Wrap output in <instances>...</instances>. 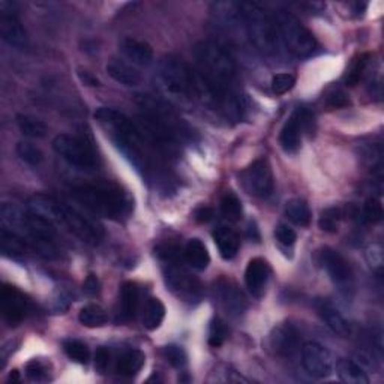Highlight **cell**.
I'll list each match as a JSON object with an SVG mask.
<instances>
[{"label":"cell","mask_w":384,"mask_h":384,"mask_svg":"<svg viewBox=\"0 0 384 384\" xmlns=\"http://www.w3.org/2000/svg\"><path fill=\"white\" fill-rule=\"evenodd\" d=\"M95 119L112 131L114 146L130 161L137 171L149 174L152 171V158L149 153V143L144 139L143 132L137 123L123 113L114 108L101 107L95 112Z\"/></svg>","instance_id":"cell-1"},{"label":"cell","mask_w":384,"mask_h":384,"mask_svg":"<svg viewBox=\"0 0 384 384\" xmlns=\"http://www.w3.org/2000/svg\"><path fill=\"white\" fill-rule=\"evenodd\" d=\"M27 210L53 224L62 225L84 243L98 245L104 239V230L100 224L53 197L44 194L31 197L27 201Z\"/></svg>","instance_id":"cell-2"},{"label":"cell","mask_w":384,"mask_h":384,"mask_svg":"<svg viewBox=\"0 0 384 384\" xmlns=\"http://www.w3.org/2000/svg\"><path fill=\"white\" fill-rule=\"evenodd\" d=\"M71 195L91 212L110 220H121L132 209V200L114 183H82L71 190Z\"/></svg>","instance_id":"cell-3"},{"label":"cell","mask_w":384,"mask_h":384,"mask_svg":"<svg viewBox=\"0 0 384 384\" xmlns=\"http://www.w3.org/2000/svg\"><path fill=\"white\" fill-rule=\"evenodd\" d=\"M195 70L218 92H234L236 63L224 48L212 41H201L194 47Z\"/></svg>","instance_id":"cell-4"},{"label":"cell","mask_w":384,"mask_h":384,"mask_svg":"<svg viewBox=\"0 0 384 384\" xmlns=\"http://www.w3.org/2000/svg\"><path fill=\"white\" fill-rule=\"evenodd\" d=\"M161 92L176 104L194 102V68L174 56L164 57L158 71Z\"/></svg>","instance_id":"cell-5"},{"label":"cell","mask_w":384,"mask_h":384,"mask_svg":"<svg viewBox=\"0 0 384 384\" xmlns=\"http://www.w3.org/2000/svg\"><path fill=\"white\" fill-rule=\"evenodd\" d=\"M240 17L255 50L261 54L272 56L281 47L277 26L270 17L257 3H239Z\"/></svg>","instance_id":"cell-6"},{"label":"cell","mask_w":384,"mask_h":384,"mask_svg":"<svg viewBox=\"0 0 384 384\" xmlns=\"http://www.w3.org/2000/svg\"><path fill=\"white\" fill-rule=\"evenodd\" d=\"M273 22L277 26L279 44L291 54L308 57L317 50V39L293 14L285 11L277 13Z\"/></svg>","instance_id":"cell-7"},{"label":"cell","mask_w":384,"mask_h":384,"mask_svg":"<svg viewBox=\"0 0 384 384\" xmlns=\"http://www.w3.org/2000/svg\"><path fill=\"white\" fill-rule=\"evenodd\" d=\"M53 147L57 155H61L65 161L77 167V169L95 170L98 167L95 149L80 137L61 134L54 139Z\"/></svg>","instance_id":"cell-8"},{"label":"cell","mask_w":384,"mask_h":384,"mask_svg":"<svg viewBox=\"0 0 384 384\" xmlns=\"http://www.w3.org/2000/svg\"><path fill=\"white\" fill-rule=\"evenodd\" d=\"M240 182L245 191L260 199H268L272 195L275 183L270 164L264 158L254 161L248 169H245L240 174Z\"/></svg>","instance_id":"cell-9"},{"label":"cell","mask_w":384,"mask_h":384,"mask_svg":"<svg viewBox=\"0 0 384 384\" xmlns=\"http://www.w3.org/2000/svg\"><path fill=\"white\" fill-rule=\"evenodd\" d=\"M312 116L305 108H298L289 117V121L282 126L279 134V143L287 153H296L300 149L302 135L308 131L312 123Z\"/></svg>","instance_id":"cell-10"},{"label":"cell","mask_w":384,"mask_h":384,"mask_svg":"<svg viewBox=\"0 0 384 384\" xmlns=\"http://www.w3.org/2000/svg\"><path fill=\"white\" fill-rule=\"evenodd\" d=\"M0 35L8 45L18 50H24L27 47V33L17 17L15 5L8 0L0 2Z\"/></svg>","instance_id":"cell-11"},{"label":"cell","mask_w":384,"mask_h":384,"mask_svg":"<svg viewBox=\"0 0 384 384\" xmlns=\"http://www.w3.org/2000/svg\"><path fill=\"white\" fill-rule=\"evenodd\" d=\"M302 365L314 378H328L333 372L332 354L318 342H307L302 347Z\"/></svg>","instance_id":"cell-12"},{"label":"cell","mask_w":384,"mask_h":384,"mask_svg":"<svg viewBox=\"0 0 384 384\" xmlns=\"http://www.w3.org/2000/svg\"><path fill=\"white\" fill-rule=\"evenodd\" d=\"M0 305H2L3 320L9 326H17L22 323L27 314V300L24 294L13 285L5 284L0 293Z\"/></svg>","instance_id":"cell-13"},{"label":"cell","mask_w":384,"mask_h":384,"mask_svg":"<svg viewBox=\"0 0 384 384\" xmlns=\"http://www.w3.org/2000/svg\"><path fill=\"white\" fill-rule=\"evenodd\" d=\"M320 260L333 284H337L341 289L350 287L353 282V272L348 261L338 251L332 248H324L320 252Z\"/></svg>","instance_id":"cell-14"},{"label":"cell","mask_w":384,"mask_h":384,"mask_svg":"<svg viewBox=\"0 0 384 384\" xmlns=\"http://www.w3.org/2000/svg\"><path fill=\"white\" fill-rule=\"evenodd\" d=\"M270 277V266L263 259H252L245 270V284L252 296L260 298Z\"/></svg>","instance_id":"cell-15"},{"label":"cell","mask_w":384,"mask_h":384,"mask_svg":"<svg viewBox=\"0 0 384 384\" xmlns=\"http://www.w3.org/2000/svg\"><path fill=\"white\" fill-rule=\"evenodd\" d=\"M165 281L167 285H169L174 293L179 294L181 298L192 300L199 296V282L194 281L188 273H185L181 269L173 268V266L169 268V270L165 273Z\"/></svg>","instance_id":"cell-16"},{"label":"cell","mask_w":384,"mask_h":384,"mask_svg":"<svg viewBox=\"0 0 384 384\" xmlns=\"http://www.w3.org/2000/svg\"><path fill=\"white\" fill-rule=\"evenodd\" d=\"M121 53L128 59V63L131 65H139V66H147L151 65L153 59V50L152 47L140 41V39L135 38H125L119 45Z\"/></svg>","instance_id":"cell-17"},{"label":"cell","mask_w":384,"mask_h":384,"mask_svg":"<svg viewBox=\"0 0 384 384\" xmlns=\"http://www.w3.org/2000/svg\"><path fill=\"white\" fill-rule=\"evenodd\" d=\"M299 344V335L291 326H279L270 335V348L279 356H291Z\"/></svg>","instance_id":"cell-18"},{"label":"cell","mask_w":384,"mask_h":384,"mask_svg":"<svg viewBox=\"0 0 384 384\" xmlns=\"http://www.w3.org/2000/svg\"><path fill=\"white\" fill-rule=\"evenodd\" d=\"M107 72L116 83L128 87L139 86L141 83V74L137 71V68L125 61H121V59H112L107 65Z\"/></svg>","instance_id":"cell-19"},{"label":"cell","mask_w":384,"mask_h":384,"mask_svg":"<svg viewBox=\"0 0 384 384\" xmlns=\"http://www.w3.org/2000/svg\"><path fill=\"white\" fill-rule=\"evenodd\" d=\"M220 302L230 315H240L246 309V299L242 291L230 281H224L218 285Z\"/></svg>","instance_id":"cell-20"},{"label":"cell","mask_w":384,"mask_h":384,"mask_svg":"<svg viewBox=\"0 0 384 384\" xmlns=\"http://www.w3.org/2000/svg\"><path fill=\"white\" fill-rule=\"evenodd\" d=\"M215 245L218 246L220 255L224 260H233L239 252L240 240L236 231L229 227H218L213 231Z\"/></svg>","instance_id":"cell-21"},{"label":"cell","mask_w":384,"mask_h":384,"mask_svg":"<svg viewBox=\"0 0 384 384\" xmlns=\"http://www.w3.org/2000/svg\"><path fill=\"white\" fill-rule=\"evenodd\" d=\"M317 311L320 314L321 320L326 323V326L337 335H341V337H346V335L350 333V326L347 320L342 317V314L330 305L329 302H318L317 305Z\"/></svg>","instance_id":"cell-22"},{"label":"cell","mask_w":384,"mask_h":384,"mask_svg":"<svg viewBox=\"0 0 384 384\" xmlns=\"http://www.w3.org/2000/svg\"><path fill=\"white\" fill-rule=\"evenodd\" d=\"M183 260L197 270H204L210 263V255L200 239H191L185 246Z\"/></svg>","instance_id":"cell-23"},{"label":"cell","mask_w":384,"mask_h":384,"mask_svg":"<svg viewBox=\"0 0 384 384\" xmlns=\"http://www.w3.org/2000/svg\"><path fill=\"white\" fill-rule=\"evenodd\" d=\"M337 374L341 381L347 384H368L369 377L359 363L350 359H339L337 362Z\"/></svg>","instance_id":"cell-24"},{"label":"cell","mask_w":384,"mask_h":384,"mask_svg":"<svg viewBox=\"0 0 384 384\" xmlns=\"http://www.w3.org/2000/svg\"><path fill=\"white\" fill-rule=\"evenodd\" d=\"M139 309V287L135 282H123L121 287V317L123 321L132 320Z\"/></svg>","instance_id":"cell-25"},{"label":"cell","mask_w":384,"mask_h":384,"mask_svg":"<svg viewBox=\"0 0 384 384\" xmlns=\"http://www.w3.org/2000/svg\"><path fill=\"white\" fill-rule=\"evenodd\" d=\"M2 252L5 257L11 260H22L26 255V240L20 234L3 227L2 229Z\"/></svg>","instance_id":"cell-26"},{"label":"cell","mask_w":384,"mask_h":384,"mask_svg":"<svg viewBox=\"0 0 384 384\" xmlns=\"http://www.w3.org/2000/svg\"><path fill=\"white\" fill-rule=\"evenodd\" d=\"M164 318H165L164 303L158 298H152L147 300L143 309V326L147 330H155L161 326Z\"/></svg>","instance_id":"cell-27"},{"label":"cell","mask_w":384,"mask_h":384,"mask_svg":"<svg viewBox=\"0 0 384 384\" xmlns=\"http://www.w3.org/2000/svg\"><path fill=\"white\" fill-rule=\"evenodd\" d=\"M146 356L140 350H130L117 362V372L125 377H132L144 367Z\"/></svg>","instance_id":"cell-28"},{"label":"cell","mask_w":384,"mask_h":384,"mask_svg":"<svg viewBox=\"0 0 384 384\" xmlns=\"http://www.w3.org/2000/svg\"><path fill=\"white\" fill-rule=\"evenodd\" d=\"M18 130L29 139H44L48 134V126L38 117L29 114H18L17 116Z\"/></svg>","instance_id":"cell-29"},{"label":"cell","mask_w":384,"mask_h":384,"mask_svg":"<svg viewBox=\"0 0 384 384\" xmlns=\"http://www.w3.org/2000/svg\"><path fill=\"white\" fill-rule=\"evenodd\" d=\"M285 216L299 227H308L311 222V209L309 206L300 199H293L285 204Z\"/></svg>","instance_id":"cell-30"},{"label":"cell","mask_w":384,"mask_h":384,"mask_svg":"<svg viewBox=\"0 0 384 384\" xmlns=\"http://www.w3.org/2000/svg\"><path fill=\"white\" fill-rule=\"evenodd\" d=\"M78 321L86 328H102L107 324V312L100 305H86L78 314Z\"/></svg>","instance_id":"cell-31"},{"label":"cell","mask_w":384,"mask_h":384,"mask_svg":"<svg viewBox=\"0 0 384 384\" xmlns=\"http://www.w3.org/2000/svg\"><path fill=\"white\" fill-rule=\"evenodd\" d=\"M221 212L231 222H238L242 218V201L234 192H227L221 200Z\"/></svg>","instance_id":"cell-32"},{"label":"cell","mask_w":384,"mask_h":384,"mask_svg":"<svg viewBox=\"0 0 384 384\" xmlns=\"http://www.w3.org/2000/svg\"><path fill=\"white\" fill-rule=\"evenodd\" d=\"M15 151H17V155L20 156V160L31 167H36L44 161L43 151L31 141H20L17 144Z\"/></svg>","instance_id":"cell-33"},{"label":"cell","mask_w":384,"mask_h":384,"mask_svg":"<svg viewBox=\"0 0 384 384\" xmlns=\"http://www.w3.org/2000/svg\"><path fill=\"white\" fill-rule=\"evenodd\" d=\"M63 350L66 353V356L74 362L87 363L89 359H91V351H89L87 346L82 341L68 339L63 342Z\"/></svg>","instance_id":"cell-34"},{"label":"cell","mask_w":384,"mask_h":384,"mask_svg":"<svg viewBox=\"0 0 384 384\" xmlns=\"http://www.w3.org/2000/svg\"><path fill=\"white\" fill-rule=\"evenodd\" d=\"M341 220H342L341 209L329 208L326 210H323L318 220V227L326 233H337L339 229Z\"/></svg>","instance_id":"cell-35"},{"label":"cell","mask_w":384,"mask_h":384,"mask_svg":"<svg viewBox=\"0 0 384 384\" xmlns=\"http://www.w3.org/2000/svg\"><path fill=\"white\" fill-rule=\"evenodd\" d=\"M229 338V329L225 326V323L220 318H215L210 323L209 328V346L210 347H221Z\"/></svg>","instance_id":"cell-36"},{"label":"cell","mask_w":384,"mask_h":384,"mask_svg":"<svg viewBox=\"0 0 384 384\" xmlns=\"http://www.w3.org/2000/svg\"><path fill=\"white\" fill-rule=\"evenodd\" d=\"M365 257H367V261L369 264V268L377 272V273H381L383 270V266H384V249H383V245L381 243H371L367 251H365Z\"/></svg>","instance_id":"cell-37"},{"label":"cell","mask_w":384,"mask_h":384,"mask_svg":"<svg viewBox=\"0 0 384 384\" xmlns=\"http://www.w3.org/2000/svg\"><path fill=\"white\" fill-rule=\"evenodd\" d=\"M294 84H296V77H294L293 74H289V72H281V74L273 75L272 83H270L272 92L275 95H284V93L290 92L294 87Z\"/></svg>","instance_id":"cell-38"},{"label":"cell","mask_w":384,"mask_h":384,"mask_svg":"<svg viewBox=\"0 0 384 384\" xmlns=\"http://www.w3.org/2000/svg\"><path fill=\"white\" fill-rule=\"evenodd\" d=\"M363 220L371 222V224H378L383 220V206L378 199H368L367 203L363 204Z\"/></svg>","instance_id":"cell-39"},{"label":"cell","mask_w":384,"mask_h":384,"mask_svg":"<svg viewBox=\"0 0 384 384\" xmlns=\"http://www.w3.org/2000/svg\"><path fill=\"white\" fill-rule=\"evenodd\" d=\"M164 356H165L167 362H169L171 367H174L177 369L185 368L186 363H188V356H186L185 350L179 346H167L164 348Z\"/></svg>","instance_id":"cell-40"},{"label":"cell","mask_w":384,"mask_h":384,"mask_svg":"<svg viewBox=\"0 0 384 384\" xmlns=\"http://www.w3.org/2000/svg\"><path fill=\"white\" fill-rule=\"evenodd\" d=\"M26 376L32 381H44L48 377V369L41 360H31L26 365Z\"/></svg>","instance_id":"cell-41"},{"label":"cell","mask_w":384,"mask_h":384,"mask_svg":"<svg viewBox=\"0 0 384 384\" xmlns=\"http://www.w3.org/2000/svg\"><path fill=\"white\" fill-rule=\"evenodd\" d=\"M275 238L284 246H293L298 240V234L289 225L279 224L277 230H275Z\"/></svg>","instance_id":"cell-42"},{"label":"cell","mask_w":384,"mask_h":384,"mask_svg":"<svg viewBox=\"0 0 384 384\" xmlns=\"http://www.w3.org/2000/svg\"><path fill=\"white\" fill-rule=\"evenodd\" d=\"M367 63H368V54H365V56H362L360 59H358L356 63L353 65L351 71L348 72V75L346 78V82H347L348 86H354V84L359 83L360 77H362L363 71H365V68H367Z\"/></svg>","instance_id":"cell-43"},{"label":"cell","mask_w":384,"mask_h":384,"mask_svg":"<svg viewBox=\"0 0 384 384\" xmlns=\"http://www.w3.org/2000/svg\"><path fill=\"white\" fill-rule=\"evenodd\" d=\"M112 353L107 347H100L95 353V368L100 374H105V371L110 367Z\"/></svg>","instance_id":"cell-44"},{"label":"cell","mask_w":384,"mask_h":384,"mask_svg":"<svg viewBox=\"0 0 384 384\" xmlns=\"http://www.w3.org/2000/svg\"><path fill=\"white\" fill-rule=\"evenodd\" d=\"M326 102L332 108H347L351 104L348 95L346 92H342V91H333V92H330L328 95Z\"/></svg>","instance_id":"cell-45"},{"label":"cell","mask_w":384,"mask_h":384,"mask_svg":"<svg viewBox=\"0 0 384 384\" xmlns=\"http://www.w3.org/2000/svg\"><path fill=\"white\" fill-rule=\"evenodd\" d=\"M83 290L86 294H89V296H96V294L101 291V282L98 279L96 275L93 273L89 275L83 284Z\"/></svg>","instance_id":"cell-46"},{"label":"cell","mask_w":384,"mask_h":384,"mask_svg":"<svg viewBox=\"0 0 384 384\" xmlns=\"http://www.w3.org/2000/svg\"><path fill=\"white\" fill-rule=\"evenodd\" d=\"M194 218L201 224H206L213 218V210L208 208V206H201V208H199L194 212Z\"/></svg>","instance_id":"cell-47"},{"label":"cell","mask_w":384,"mask_h":384,"mask_svg":"<svg viewBox=\"0 0 384 384\" xmlns=\"http://www.w3.org/2000/svg\"><path fill=\"white\" fill-rule=\"evenodd\" d=\"M78 78H80V82L89 87H98L100 86V80L95 75H92V72H89L86 70H78L77 72Z\"/></svg>","instance_id":"cell-48"},{"label":"cell","mask_w":384,"mask_h":384,"mask_svg":"<svg viewBox=\"0 0 384 384\" xmlns=\"http://www.w3.org/2000/svg\"><path fill=\"white\" fill-rule=\"evenodd\" d=\"M13 351H14V344H13V341L6 342L5 346H3L2 348H0V360H2V362H0V369H3V368H5L6 362H8L9 356H11V353H13Z\"/></svg>","instance_id":"cell-49"},{"label":"cell","mask_w":384,"mask_h":384,"mask_svg":"<svg viewBox=\"0 0 384 384\" xmlns=\"http://www.w3.org/2000/svg\"><path fill=\"white\" fill-rule=\"evenodd\" d=\"M248 231H249V238H252V239H260V234H259V230H257V227H255V225L254 224H249V227H248Z\"/></svg>","instance_id":"cell-50"},{"label":"cell","mask_w":384,"mask_h":384,"mask_svg":"<svg viewBox=\"0 0 384 384\" xmlns=\"http://www.w3.org/2000/svg\"><path fill=\"white\" fill-rule=\"evenodd\" d=\"M11 380H14V381H18V380H20V377H18V371H13V374H11Z\"/></svg>","instance_id":"cell-51"}]
</instances>
